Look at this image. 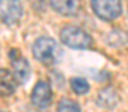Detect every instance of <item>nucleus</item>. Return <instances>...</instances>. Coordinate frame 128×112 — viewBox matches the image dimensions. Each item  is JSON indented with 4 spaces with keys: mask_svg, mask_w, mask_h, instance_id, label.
I'll use <instances>...</instances> for the list:
<instances>
[{
    "mask_svg": "<svg viewBox=\"0 0 128 112\" xmlns=\"http://www.w3.org/2000/svg\"><path fill=\"white\" fill-rule=\"evenodd\" d=\"M32 52H33V57L39 63H42L45 66L55 64L61 57L60 45L57 43V40H54L52 37H48V36L37 37L32 46Z\"/></svg>",
    "mask_w": 128,
    "mask_h": 112,
    "instance_id": "obj_1",
    "label": "nucleus"
},
{
    "mask_svg": "<svg viewBox=\"0 0 128 112\" xmlns=\"http://www.w3.org/2000/svg\"><path fill=\"white\" fill-rule=\"evenodd\" d=\"M63 45L73 49H88L92 46V37L78 26H66L60 32Z\"/></svg>",
    "mask_w": 128,
    "mask_h": 112,
    "instance_id": "obj_2",
    "label": "nucleus"
},
{
    "mask_svg": "<svg viewBox=\"0 0 128 112\" xmlns=\"http://www.w3.org/2000/svg\"><path fill=\"white\" fill-rule=\"evenodd\" d=\"M91 8L103 21H113L122 14V0H91Z\"/></svg>",
    "mask_w": 128,
    "mask_h": 112,
    "instance_id": "obj_3",
    "label": "nucleus"
},
{
    "mask_svg": "<svg viewBox=\"0 0 128 112\" xmlns=\"http://www.w3.org/2000/svg\"><path fill=\"white\" fill-rule=\"evenodd\" d=\"M9 60L12 63V73L15 76L16 82L24 85L32 76V66L28 63V60L26 57H22L18 49H10Z\"/></svg>",
    "mask_w": 128,
    "mask_h": 112,
    "instance_id": "obj_4",
    "label": "nucleus"
},
{
    "mask_svg": "<svg viewBox=\"0 0 128 112\" xmlns=\"http://www.w3.org/2000/svg\"><path fill=\"white\" fill-rule=\"evenodd\" d=\"M0 14H2V23L4 26L10 27L18 24L22 17L21 0H0Z\"/></svg>",
    "mask_w": 128,
    "mask_h": 112,
    "instance_id": "obj_5",
    "label": "nucleus"
},
{
    "mask_svg": "<svg viewBox=\"0 0 128 112\" xmlns=\"http://www.w3.org/2000/svg\"><path fill=\"white\" fill-rule=\"evenodd\" d=\"M30 100H32L33 106H36L37 109H46L52 102V88L49 82L39 81L33 88Z\"/></svg>",
    "mask_w": 128,
    "mask_h": 112,
    "instance_id": "obj_6",
    "label": "nucleus"
},
{
    "mask_svg": "<svg viewBox=\"0 0 128 112\" xmlns=\"http://www.w3.org/2000/svg\"><path fill=\"white\" fill-rule=\"evenodd\" d=\"M51 8L64 17H74L80 11V2L79 0H49Z\"/></svg>",
    "mask_w": 128,
    "mask_h": 112,
    "instance_id": "obj_7",
    "label": "nucleus"
},
{
    "mask_svg": "<svg viewBox=\"0 0 128 112\" xmlns=\"http://www.w3.org/2000/svg\"><path fill=\"white\" fill-rule=\"evenodd\" d=\"M118 103H119V94L116 93L115 88L106 87V88L98 91V94H97V105L100 108L113 109V108H116Z\"/></svg>",
    "mask_w": 128,
    "mask_h": 112,
    "instance_id": "obj_8",
    "label": "nucleus"
},
{
    "mask_svg": "<svg viewBox=\"0 0 128 112\" xmlns=\"http://www.w3.org/2000/svg\"><path fill=\"white\" fill-rule=\"evenodd\" d=\"M16 85H18V82H16L14 73L3 67L2 69V96H10V94H14Z\"/></svg>",
    "mask_w": 128,
    "mask_h": 112,
    "instance_id": "obj_9",
    "label": "nucleus"
},
{
    "mask_svg": "<svg viewBox=\"0 0 128 112\" xmlns=\"http://www.w3.org/2000/svg\"><path fill=\"white\" fill-rule=\"evenodd\" d=\"M128 33L127 32H122V30H113V32H110L107 37H106V42H107V45L109 46H116V48H119V46H127L128 45Z\"/></svg>",
    "mask_w": 128,
    "mask_h": 112,
    "instance_id": "obj_10",
    "label": "nucleus"
},
{
    "mask_svg": "<svg viewBox=\"0 0 128 112\" xmlns=\"http://www.w3.org/2000/svg\"><path fill=\"white\" fill-rule=\"evenodd\" d=\"M70 88L73 90L74 94L82 96V94H86L90 91V84L86 82V79L79 78V76H74V78L70 79Z\"/></svg>",
    "mask_w": 128,
    "mask_h": 112,
    "instance_id": "obj_11",
    "label": "nucleus"
},
{
    "mask_svg": "<svg viewBox=\"0 0 128 112\" xmlns=\"http://www.w3.org/2000/svg\"><path fill=\"white\" fill-rule=\"evenodd\" d=\"M57 112H80V106L78 102L64 97L57 105Z\"/></svg>",
    "mask_w": 128,
    "mask_h": 112,
    "instance_id": "obj_12",
    "label": "nucleus"
},
{
    "mask_svg": "<svg viewBox=\"0 0 128 112\" xmlns=\"http://www.w3.org/2000/svg\"><path fill=\"white\" fill-rule=\"evenodd\" d=\"M2 112H6V111H2Z\"/></svg>",
    "mask_w": 128,
    "mask_h": 112,
    "instance_id": "obj_13",
    "label": "nucleus"
}]
</instances>
